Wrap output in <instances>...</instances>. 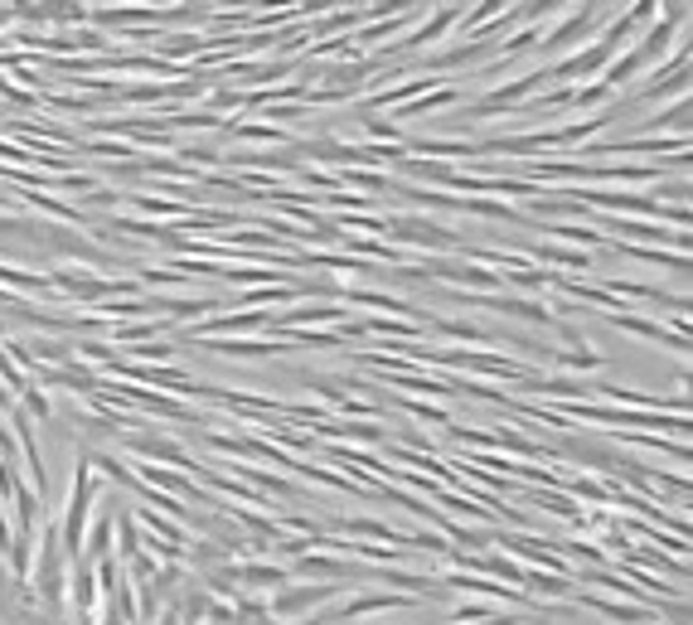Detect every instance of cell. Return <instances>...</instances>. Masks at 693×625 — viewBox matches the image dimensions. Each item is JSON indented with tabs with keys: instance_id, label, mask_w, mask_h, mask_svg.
<instances>
[{
	"instance_id": "cell-1",
	"label": "cell",
	"mask_w": 693,
	"mask_h": 625,
	"mask_svg": "<svg viewBox=\"0 0 693 625\" xmlns=\"http://www.w3.org/2000/svg\"><path fill=\"white\" fill-rule=\"evenodd\" d=\"M30 573H35L44 606L63 611V601H69V553H63V543H59V523H44L39 549H35V567H30Z\"/></svg>"
},
{
	"instance_id": "cell-2",
	"label": "cell",
	"mask_w": 693,
	"mask_h": 625,
	"mask_svg": "<svg viewBox=\"0 0 693 625\" xmlns=\"http://www.w3.org/2000/svg\"><path fill=\"white\" fill-rule=\"evenodd\" d=\"M384 233L394 243H408V248H442V252H461L466 238L456 228H442L432 219H388Z\"/></svg>"
},
{
	"instance_id": "cell-3",
	"label": "cell",
	"mask_w": 693,
	"mask_h": 625,
	"mask_svg": "<svg viewBox=\"0 0 693 625\" xmlns=\"http://www.w3.org/2000/svg\"><path fill=\"white\" fill-rule=\"evenodd\" d=\"M121 446H127L137 461H161V465H175V471H185V475L199 471V461H189L185 446L171 441V437H161V432H127Z\"/></svg>"
},
{
	"instance_id": "cell-4",
	"label": "cell",
	"mask_w": 693,
	"mask_h": 625,
	"mask_svg": "<svg viewBox=\"0 0 693 625\" xmlns=\"http://www.w3.org/2000/svg\"><path fill=\"white\" fill-rule=\"evenodd\" d=\"M334 597H340V582H306V587H292V591H272V597H267V611H272V621H296V616H306L310 606H326Z\"/></svg>"
},
{
	"instance_id": "cell-5",
	"label": "cell",
	"mask_w": 693,
	"mask_h": 625,
	"mask_svg": "<svg viewBox=\"0 0 693 625\" xmlns=\"http://www.w3.org/2000/svg\"><path fill=\"white\" fill-rule=\"evenodd\" d=\"M456 306H475V310H495V316H514V320H529V326H553V310L539 306V300H524V296H471V292H451Z\"/></svg>"
},
{
	"instance_id": "cell-6",
	"label": "cell",
	"mask_w": 693,
	"mask_h": 625,
	"mask_svg": "<svg viewBox=\"0 0 693 625\" xmlns=\"http://www.w3.org/2000/svg\"><path fill=\"white\" fill-rule=\"evenodd\" d=\"M548 83V69H533V73H524V78H514V83H505V87H495L490 97H480V103L471 107V117L480 121V117H500V111H509V107H519L524 97L533 93V87H543Z\"/></svg>"
},
{
	"instance_id": "cell-7",
	"label": "cell",
	"mask_w": 693,
	"mask_h": 625,
	"mask_svg": "<svg viewBox=\"0 0 693 625\" xmlns=\"http://www.w3.org/2000/svg\"><path fill=\"white\" fill-rule=\"evenodd\" d=\"M616 59V49H607V44H591V49L583 54H573V59H563V63H553L548 69V83H583V78H601V69Z\"/></svg>"
},
{
	"instance_id": "cell-8",
	"label": "cell",
	"mask_w": 693,
	"mask_h": 625,
	"mask_svg": "<svg viewBox=\"0 0 693 625\" xmlns=\"http://www.w3.org/2000/svg\"><path fill=\"white\" fill-rule=\"evenodd\" d=\"M583 611H601L607 621H621V625H655L659 611H650L645 601H611V597H591V591H583V597H573Z\"/></svg>"
},
{
	"instance_id": "cell-9",
	"label": "cell",
	"mask_w": 693,
	"mask_h": 625,
	"mask_svg": "<svg viewBox=\"0 0 693 625\" xmlns=\"http://www.w3.org/2000/svg\"><path fill=\"white\" fill-rule=\"evenodd\" d=\"M233 573H238V597H272V591L286 587V567L277 563H233Z\"/></svg>"
},
{
	"instance_id": "cell-10",
	"label": "cell",
	"mask_w": 693,
	"mask_h": 625,
	"mask_svg": "<svg viewBox=\"0 0 693 625\" xmlns=\"http://www.w3.org/2000/svg\"><path fill=\"white\" fill-rule=\"evenodd\" d=\"M422 276H427V282H461V286H500V276L490 272V267H480V262H427L422 267Z\"/></svg>"
},
{
	"instance_id": "cell-11",
	"label": "cell",
	"mask_w": 693,
	"mask_h": 625,
	"mask_svg": "<svg viewBox=\"0 0 693 625\" xmlns=\"http://www.w3.org/2000/svg\"><path fill=\"white\" fill-rule=\"evenodd\" d=\"M195 344H209L223 359H277V354L296 350L292 340H195Z\"/></svg>"
},
{
	"instance_id": "cell-12",
	"label": "cell",
	"mask_w": 693,
	"mask_h": 625,
	"mask_svg": "<svg viewBox=\"0 0 693 625\" xmlns=\"http://www.w3.org/2000/svg\"><path fill=\"white\" fill-rule=\"evenodd\" d=\"M461 25V5H446V10H437V15L427 20V25H418V35L412 39H402L398 49H388V54H412V49H427V44H437V39H446L451 30Z\"/></svg>"
},
{
	"instance_id": "cell-13",
	"label": "cell",
	"mask_w": 693,
	"mask_h": 625,
	"mask_svg": "<svg viewBox=\"0 0 693 625\" xmlns=\"http://www.w3.org/2000/svg\"><path fill=\"white\" fill-rule=\"evenodd\" d=\"M25 10V20H35V25H54V20H87V10L78 5V0H39V5H20Z\"/></svg>"
},
{
	"instance_id": "cell-14",
	"label": "cell",
	"mask_w": 693,
	"mask_h": 625,
	"mask_svg": "<svg viewBox=\"0 0 693 625\" xmlns=\"http://www.w3.org/2000/svg\"><path fill=\"white\" fill-rule=\"evenodd\" d=\"M539 262H553V267H573V272H591L597 258L583 248V252H567V248H553V243H539V248H529Z\"/></svg>"
},
{
	"instance_id": "cell-15",
	"label": "cell",
	"mask_w": 693,
	"mask_h": 625,
	"mask_svg": "<svg viewBox=\"0 0 693 625\" xmlns=\"http://www.w3.org/2000/svg\"><path fill=\"white\" fill-rule=\"evenodd\" d=\"M228 137H243V141H277V146H292V131H282L277 121H248V127H238V121H233Z\"/></svg>"
},
{
	"instance_id": "cell-16",
	"label": "cell",
	"mask_w": 693,
	"mask_h": 625,
	"mask_svg": "<svg viewBox=\"0 0 693 625\" xmlns=\"http://www.w3.org/2000/svg\"><path fill=\"white\" fill-rule=\"evenodd\" d=\"M131 204H137L141 214H155V219H180L185 214V204H175V199H165V194H131Z\"/></svg>"
},
{
	"instance_id": "cell-17",
	"label": "cell",
	"mask_w": 693,
	"mask_h": 625,
	"mask_svg": "<svg viewBox=\"0 0 693 625\" xmlns=\"http://www.w3.org/2000/svg\"><path fill=\"white\" fill-rule=\"evenodd\" d=\"M524 499L529 505H539V509H553V515H563V519H583L577 515V505L567 495H548V490H524Z\"/></svg>"
},
{
	"instance_id": "cell-18",
	"label": "cell",
	"mask_w": 693,
	"mask_h": 625,
	"mask_svg": "<svg viewBox=\"0 0 693 625\" xmlns=\"http://www.w3.org/2000/svg\"><path fill=\"white\" fill-rule=\"evenodd\" d=\"M165 326H161V316H151V320H141V326H117L111 330V340L117 344H146L151 334H161Z\"/></svg>"
},
{
	"instance_id": "cell-19",
	"label": "cell",
	"mask_w": 693,
	"mask_h": 625,
	"mask_svg": "<svg viewBox=\"0 0 693 625\" xmlns=\"http://www.w3.org/2000/svg\"><path fill=\"white\" fill-rule=\"evenodd\" d=\"M505 5H509V0H480V5L471 10V15H461V25H466V30H480V25H490V20H495Z\"/></svg>"
},
{
	"instance_id": "cell-20",
	"label": "cell",
	"mask_w": 693,
	"mask_h": 625,
	"mask_svg": "<svg viewBox=\"0 0 693 625\" xmlns=\"http://www.w3.org/2000/svg\"><path fill=\"white\" fill-rule=\"evenodd\" d=\"M175 350H180V344H175V340H151V344H131V354H137V359H171V354Z\"/></svg>"
},
{
	"instance_id": "cell-21",
	"label": "cell",
	"mask_w": 693,
	"mask_h": 625,
	"mask_svg": "<svg viewBox=\"0 0 693 625\" xmlns=\"http://www.w3.org/2000/svg\"><path fill=\"white\" fill-rule=\"evenodd\" d=\"M185 161H195V165H214L219 161V151L214 146H180Z\"/></svg>"
},
{
	"instance_id": "cell-22",
	"label": "cell",
	"mask_w": 693,
	"mask_h": 625,
	"mask_svg": "<svg viewBox=\"0 0 693 625\" xmlns=\"http://www.w3.org/2000/svg\"><path fill=\"white\" fill-rule=\"evenodd\" d=\"M155 625H180V616H175V606H165L161 616H155Z\"/></svg>"
},
{
	"instance_id": "cell-23",
	"label": "cell",
	"mask_w": 693,
	"mask_h": 625,
	"mask_svg": "<svg viewBox=\"0 0 693 625\" xmlns=\"http://www.w3.org/2000/svg\"><path fill=\"white\" fill-rule=\"evenodd\" d=\"M10 408H15V393H10V388L0 384V412H10Z\"/></svg>"
},
{
	"instance_id": "cell-24",
	"label": "cell",
	"mask_w": 693,
	"mask_h": 625,
	"mask_svg": "<svg viewBox=\"0 0 693 625\" xmlns=\"http://www.w3.org/2000/svg\"><path fill=\"white\" fill-rule=\"evenodd\" d=\"M665 5V15H674V10H689V0H659Z\"/></svg>"
}]
</instances>
